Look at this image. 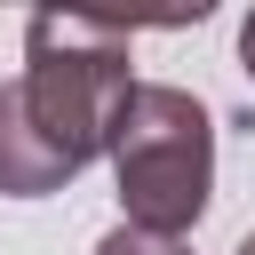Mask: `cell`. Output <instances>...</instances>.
<instances>
[{
    "mask_svg": "<svg viewBox=\"0 0 255 255\" xmlns=\"http://www.w3.org/2000/svg\"><path fill=\"white\" fill-rule=\"evenodd\" d=\"M24 104L40 120V135L88 167V159H112V135H120V112L135 96V64H128V24H104V16H72V8H40L24 24Z\"/></svg>",
    "mask_w": 255,
    "mask_h": 255,
    "instance_id": "obj_1",
    "label": "cell"
},
{
    "mask_svg": "<svg viewBox=\"0 0 255 255\" xmlns=\"http://www.w3.org/2000/svg\"><path fill=\"white\" fill-rule=\"evenodd\" d=\"M112 183H120V223L191 239V223L215 199V120L191 88L135 80L120 135H112Z\"/></svg>",
    "mask_w": 255,
    "mask_h": 255,
    "instance_id": "obj_2",
    "label": "cell"
},
{
    "mask_svg": "<svg viewBox=\"0 0 255 255\" xmlns=\"http://www.w3.org/2000/svg\"><path fill=\"white\" fill-rule=\"evenodd\" d=\"M80 167L40 135V120H32V104H24V80H0V191L8 199H48V191H64Z\"/></svg>",
    "mask_w": 255,
    "mask_h": 255,
    "instance_id": "obj_3",
    "label": "cell"
},
{
    "mask_svg": "<svg viewBox=\"0 0 255 255\" xmlns=\"http://www.w3.org/2000/svg\"><path fill=\"white\" fill-rule=\"evenodd\" d=\"M96 255H191V239H159V231H135V223H112L96 239Z\"/></svg>",
    "mask_w": 255,
    "mask_h": 255,
    "instance_id": "obj_4",
    "label": "cell"
},
{
    "mask_svg": "<svg viewBox=\"0 0 255 255\" xmlns=\"http://www.w3.org/2000/svg\"><path fill=\"white\" fill-rule=\"evenodd\" d=\"M239 64H247V80H255V8H247V24H239Z\"/></svg>",
    "mask_w": 255,
    "mask_h": 255,
    "instance_id": "obj_5",
    "label": "cell"
},
{
    "mask_svg": "<svg viewBox=\"0 0 255 255\" xmlns=\"http://www.w3.org/2000/svg\"><path fill=\"white\" fill-rule=\"evenodd\" d=\"M239 255H255V231H247V239H239Z\"/></svg>",
    "mask_w": 255,
    "mask_h": 255,
    "instance_id": "obj_6",
    "label": "cell"
}]
</instances>
